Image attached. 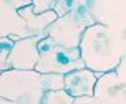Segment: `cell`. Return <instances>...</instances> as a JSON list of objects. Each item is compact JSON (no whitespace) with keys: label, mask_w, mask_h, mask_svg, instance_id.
I'll return each mask as SVG.
<instances>
[{"label":"cell","mask_w":126,"mask_h":104,"mask_svg":"<svg viewBox=\"0 0 126 104\" xmlns=\"http://www.w3.org/2000/svg\"><path fill=\"white\" fill-rule=\"evenodd\" d=\"M80 51L86 68L98 74L114 71L121 63V56L116 53V43L110 35L108 26L101 23L86 28L80 43Z\"/></svg>","instance_id":"6da1fadb"},{"label":"cell","mask_w":126,"mask_h":104,"mask_svg":"<svg viewBox=\"0 0 126 104\" xmlns=\"http://www.w3.org/2000/svg\"><path fill=\"white\" fill-rule=\"evenodd\" d=\"M47 91V74L37 69H7L0 74V98L13 103L42 104Z\"/></svg>","instance_id":"7a4b0ae2"},{"label":"cell","mask_w":126,"mask_h":104,"mask_svg":"<svg viewBox=\"0 0 126 104\" xmlns=\"http://www.w3.org/2000/svg\"><path fill=\"white\" fill-rule=\"evenodd\" d=\"M38 51H40V60L37 65L38 73L68 74L71 71L86 68L80 48H65L50 37L40 40Z\"/></svg>","instance_id":"3957f363"},{"label":"cell","mask_w":126,"mask_h":104,"mask_svg":"<svg viewBox=\"0 0 126 104\" xmlns=\"http://www.w3.org/2000/svg\"><path fill=\"white\" fill-rule=\"evenodd\" d=\"M94 23L96 22L90 15L86 7L80 5L66 15L58 17L57 22H53L47 30V37L53 38L58 45L65 48H80V43L86 28H90Z\"/></svg>","instance_id":"277c9868"},{"label":"cell","mask_w":126,"mask_h":104,"mask_svg":"<svg viewBox=\"0 0 126 104\" xmlns=\"http://www.w3.org/2000/svg\"><path fill=\"white\" fill-rule=\"evenodd\" d=\"M76 104H126V78L118 69L100 74L94 94L76 98Z\"/></svg>","instance_id":"5b68a950"},{"label":"cell","mask_w":126,"mask_h":104,"mask_svg":"<svg viewBox=\"0 0 126 104\" xmlns=\"http://www.w3.org/2000/svg\"><path fill=\"white\" fill-rule=\"evenodd\" d=\"M42 38L43 37H27L17 40L12 48L7 68L8 69H25V71L37 69L38 60H40L38 43Z\"/></svg>","instance_id":"8992f818"},{"label":"cell","mask_w":126,"mask_h":104,"mask_svg":"<svg viewBox=\"0 0 126 104\" xmlns=\"http://www.w3.org/2000/svg\"><path fill=\"white\" fill-rule=\"evenodd\" d=\"M98 78H100V74L88 68L71 71V73L65 74V91L71 94L73 98L93 96Z\"/></svg>","instance_id":"52a82bcc"},{"label":"cell","mask_w":126,"mask_h":104,"mask_svg":"<svg viewBox=\"0 0 126 104\" xmlns=\"http://www.w3.org/2000/svg\"><path fill=\"white\" fill-rule=\"evenodd\" d=\"M28 5H33L32 0H2V18H7L10 15V35H17L18 38H25L23 35V20L20 18L18 10L25 8Z\"/></svg>","instance_id":"ba28073f"},{"label":"cell","mask_w":126,"mask_h":104,"mask_svg":"<svg viewBox=\"0 0 126 104\" xmlns=\"http://www.w3.org/2000/svg\"><path fill=\"white\" fill-rule=\"evenodd\" d=\"M42 104H76V98H73L71 94L60 89V91H47L43 96Z\"/></svg>","instance_id":"9c48e42d"},{"label":"cell","mask_w":126,"mask_h":104,"mask_svg":"<svg viewBox=\"0 0 126 104\" xmlns=\"http://www.w3.org/2000/svg\"><path fill=\"white\" fill-rule=\"evenodd\" d=\"M15 45V40H12L10 37H2L0 38V71H7V63L12 53V48Z\"/></svg>","instance_id":"30bf717a"},{"label":"cell","mask_w":126,"mask_h":104,"mask_svg":"<svg viewBox=\"0 0 126 104\" xmlns=\"http://www.w3.org/2000/svg\"><path fill=\"white\" fill-rule=\"evenodd\" d=\"M76 7H80V0H57L53 10L57 12L58 17H63V15L70 13L71 10H75Z\"/></svg>","instance_id":"8fae6325"},{"label":"cell","mask_w":126,"mask_h":104,"mask_svg":"<svg viewBox=\"0 0 126 104\" xmlns=\"http://www.w3.org/2000/svg\"><path fill=\"white\" fill-rule=\"evenodd\" d=\"M0 104H18V103H13V101L5 99V98H0Z\"/></svg>","instance_id":"7c38bea8"}]
</instances>
